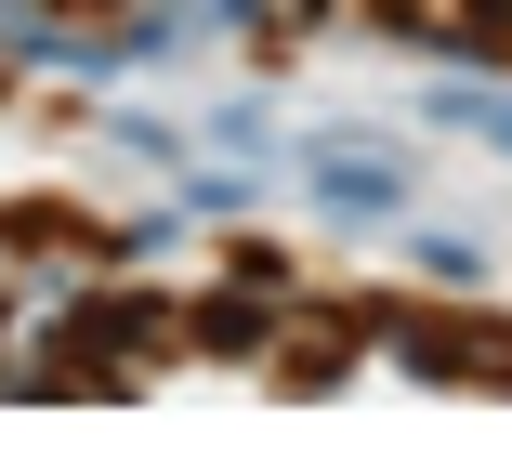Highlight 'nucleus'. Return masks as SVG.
I'll list each match as a JSON object with an SVG mask.
<instances>
[{
	"mask_svg": "<svg viewBox=\"0 0 512 473\" xmlns=\"http://www.w3.org/2000/svg\"><path fill=\"white\" fill-rule=\"evenodd\" d=\"M329 198H342V211H381L394 171H381V158H329Z\"/></svg>",
	"mask_w": 512,
	"mask_h": 473,
	"instance_id": "f257e3e1",
	"label": "nucleus"
}]
</instances>
